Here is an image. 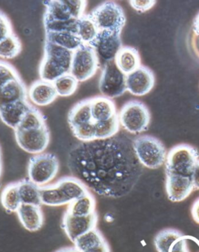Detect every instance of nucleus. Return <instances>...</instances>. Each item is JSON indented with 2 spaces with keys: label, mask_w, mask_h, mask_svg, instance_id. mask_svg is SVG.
<instances>
[{
  "label": "nucleus",
  "mask_w": 199,
  "mask_h": 252,
  "mask_svg": "<svg viewBox=\"0 0 199 252\" xmlns=\"http://www.w3.org/2000/svg\"><path fill=\"white\" fill-rule=\"evenodd\" d=\"M132 142L121 135L75 145L67 164L78 178L97 195L120 198L129 194L138 181L140 165Z\"/></svg>",
  "instance_id": "f257e3e1"
},
{
  "label": "nucleus",
  "mask_w": 199,
  "mask_h": 252,
  "mask_svg": "<svg viewBox=\"0 0 199 252\" xmlns=\"http://www.w3.org/2000/svg\"><path fill=\"white\" fill-rule=\"evenodd\" d=\"M192 184L195 190H199V159L194 167L193 171L191 175Z\"/></svg>",
  "instance_id": "4c0bfd02"
},
{
  "label": "nucleus",
  "mask_w": 199,
  "mask_h": 252,
  "mask_svg": "<svg viewBox=\"0 0 199 252\" xmlns=\"http://www.w3.org/2000/svg\"><path fill=\"white\" fill-rule=\"evenodd\" d=\"M101 64L93 47L83 44L73 52L70 74L79 82H84L92 78L98 70Z\"/></svg>",
  "instance_id": "9d476101"
},
{
  "label": "nucleus",
  "mask_w": 199,
  "mask_h": 252,
  "mask_svg": "<svg viewBox=\"0 0 199 252\" xmlns=\"http://www.w3.org/2000/svg\"><path fill=\"white\" fill-rule=\"evenodd\" d=\"M199 159V150L188 144H179L170 150L165 162L166 174L191 177Z\"/></svg>",
  "instance_id": "423d86ee"
},
{
  "label": "nucleus",
  "mask_w": 199,
  "mask_h": 252,
  "mask_svg": "<svg viewBox=\"0 0 199 252\" xmlns=\"http://www.w3.org/2000/svg\"><path fill=\"white\" fill-rule=\"evenodd\" d=\"M89 192L81 181L75 177H65L52 185L41 187L42 204L48 206L69 205Z\"/></svg>",
  "instance_id": "f03ea898"
},
{
  "label": "nucleus",
  "mask_w": 199,
  "mask_h": 252,
  "mask_svg": "<svg viewBox=\"0 0 199 252\" xmlns=\"http://www.w3.org/2000/svg\"><path fill=\"white\" fill-rule=\"evenodd\" d=\"M194 190L191 177L166 174V191L170 201L173 202L184 201Z\"/></svg>",
  "instance_id": "f3484780"
},
{
  "label": "nucleus",
  "mask_w": 199,
  "mask_h": 252,
  "mask_svg": "<svg viewBox=\"0 0 199 252\" xmlns=\"http://www.w3.org/2000/svg\"><path fill=\"white\" fill-rule=\"evenodd\" d=\"M85 252H111L110 247L108 245L107 241L101 245L93 248V249H89Z\"/></svg>",
  "instance_id": "ea45409f"
},
{
  "label": "nucleus",
  "mask_w": 199,
  "mask_h": 252,
  "mask_svg": "<svg viewBox=\"0 0 199 252\" xmlns=\"http://www.w3.org/2000/svg\"><path fill=\"white\" fill-rule=\"evenodd\" d=\"M18 183L22 204L36 206H41L42 204L40 186L32 182L30 179H24L18 182Z\"/></svg>",
  "instance_id": "bb28decb"
},
{
  "label": "nucleus",
  "mask_w": 199,
  "mask_h": 252,
  "mask_svg": "<svg viewBox=\"0 0 199 252\" xmlns=\"http://www.w3.org/2000/svg\"><path fill=\"white\" fill-rule=\"evenodd\" d=\"M114 62L117 68L126 76L142 65L140 52L136 48L130 46H123L117 52Z\"/></svg>",
  "instance_id": "b1692460"
},
{
  "label": "nucleus",
  "mask_w": 199,
  "mask_h": 252,
  "mask_svg": "<svg viewBox=\"0 0 199 252\" xmlns=\"http://www.w3.org/2000/svg\"><path fill=\"white\" fill-rule=\"evenodd\" d=\"M34 106L28 100H20L0 108V119L6 126L16 129L25 115Z\"/></svg>",
  "instance_id": "aec40b11"
},
{
  "label": "nucleus",
  "mask_w": 199,
  "mask_h": 252,
  "mask_svg": "<svg viewBox=\"0 0 199 252\" xmlns=\"http://www.w3.org/2000/svg\"><path fill=\"white\" fill-rule=\"evenodd\" d=\"M192 30H193L195 34L198 36V37H199V13H198L196 17L194 19Z\"/></svg>",
  "instance_id": "a19ab883"
},
{
  "label": "nucleus",
  "mask_w": 199,
  "mask_h": 252,
  "mask_svg": "<svg viewBox=\"0 0 199 252\" xmlns=\"http://www.w3.org/2000/svg\"><path fill=\"white\" fill-rule=\"evenodd\" d=\"M192 216L194 220L199 224V198H197L192 205Z\"/></svg>",
  "instance_id": "58836bf2"
},
{
  "label": "nucleus",
  "mask_w": 199,
  "mask_h": 252,
  "mask_svg": "<svg viewBox=\"0 0 199 252\" xmlns=\"http://www.w3.org/2000/svg\"><path fill=\"white\" fill-rule=\"evenodd\" d=\"M89 15L99 31L121 33L126 23L122 7L113 1H106L100 4L89 13Z\"/></svg>",
  "instance_id": "0eeeda50"
},
{
  "label": "nucleus",
  "mask_w": 199,
  "mask_h": 252,
  "mask_svg": "<svg viewBox=\"0 0 199 252\" xmlns=\"http://www.w3.org/2000/svg\"><path fill=\"white\" fill-rule=\"evenodd\" d=\"M2 158L0 159V178H1V175H2Z\"/></svg>",
  "instance_id": "37998d69"
},
{
  "label": "nucleus",
  "mask_w": 199,
  "mask_h": 252,
  "mask_svg": "<svg viewBox=\"0 0 199 252\" xmlns=\"http://www.w3.org/2000/svg\"><path fill=\"white\" fill-rule=\"evenodd\" d=\"M56 252H80L75 247H68V248H63L56 251Z\"/></svg>",
  "instance_id": "79ce46f5"
},
{
  "label": "nucleus",
  "mask_w": 199,
  "mask_h": 252,
  "mask_svg": "<svg viewBox=\"0 0 199 252\" xmlns=\"http://www.w3.org/2000/svg\"><path fill=\"white\" fill-rule=\"evenodd\" d=\"M92 118L95 123H101L117 115L115 104L106 96H94L90 98Z\"/></svg>",
  "instance_id": "5701e85b"
},
{
  "label": "nucleus",
  "mask_w": 199,
  "mask_h": 252,
  "mask_svg": "<svg viewBox=\"0 0 199 252\" xmlns=\"http://www.w3.org/2000/svg\"><path fill=\"white\" fill-rule=\"evenodd\" d=\"M101 232L98 229L94 228L89 230L84 235L80 236L74 241L75 248L80 252H85L93 249L105 242Z\"/></svg>",
  "instance_id": "c756f323"
},
{
  "label": "nucleus",
  "mask_w": 199,
  "mask_h": 252,
  "mask_svg": "<svg viewBox=\"0 0 199 252\" xmlns=\"http://www.w3.org/2000/svg\"><path fill=\"white\" fill-rule=\"evenodd\" d=\"M191 237L173 229H166L155 237L154 244L158 252H191L188 241Z\"/></svg>",
  "instance_id": "2eb2a0df"
},
{
  "label": "nucleus",
  "mask_w": 199,
  "mask_h": 252,
  "mask_svg": "<svg viewBox=\"0 0 199 252\" xmlns=\"http://www.w3.org/2000/svg\"><path fill=\"white\" fill-rule=\"evenodd\" d=\"M99 32L100 31L89 14H84L79 19L77 23V35L82 41L83 44L89 45L95 39Z\"/></svg>",
  "instance_id": "c85d7f7f"
},
{
  "label": "nucleus",
  "mask_w": 199,
  "mask_h": 252,
  "mask_svg": "<svg viewBox=\"0 0 199 252\" xmlns=\"http://www.w3.org/2000/svg\"><path fill=\"white\" fill-rule=\"evenodd\" d=\"M28 99V91L21 78L11 80L0 88V108Z\"/></svg>",
  "instance_id": "4be33fe9"
},
{
  "label": "nucleus",
  "mask_w": 199,
  "mask_h": 252,
  "mask_svg": "<svg viewBox=\"0 0 199 252\" xmlns=\"http://www.w3.org/2000/svg\"><path fill=\"white\" fill-rule=\"evenodd\" d=\"M95 50L101 65L114 61L117 52L122 48L121 33L108 31H100L90 44Z\"/></svg>",
  "instance_id": "ddd939ff"
},
{
  "label": "nucleus",
  "mask_w": 199,
  "mask_h": 252,
  "mask_svg": "<svg viewBox=\"0 0 199 252\" xmlns=\"http://www.w3.org/2000/svg\"><path fill=\"white\" fill-rule=\"evenodd\" d=\"M13 33L11 21L6 13L0 9V41Z\"/></svg>",
  "instance_id": "c9c22d12"
},
{
  "label": "nucleus",
  "mask_w": 199,
  "mask_h": 252,
  "mask_svg": "<svg viewBox=\"0 0 199 252\" xmlns=\"http://www.w3.org/2000/svg\"><path fill=\"white\" fill-rule=\"evenodd\" d=\"M68 123L75 137L83 143L96 140V125L92 118L90 98L77 103L68 114Z\"/></svg>",
  "instance_id": "20e7f679"
},
{
  "label": "nucleus",
  "mask_w": 199,
  "mask_h": 252,
  "mask_svg": "<svg viewBox=\"0 0 199 252\" xmlns=\"http://www.w3.org/2000/svg\"><path fill=\"white\" fill-rule=\"evenodd\" d=\"M155 85V76L148 67L141 65L138 69L126 76L127 91L137 96L147 94Z\"/></svg>",
  "instance_id": "dca6fc26"
},
{
  "label": "nucleus",
  "mask_w": 199,
  "mask_h": 252,
  "mask_svg": "<svg viewBox=\"0 0 199 252\" xmlns=\"http://www.w3.org/2000/svg\"><path fill=\"white\" fill-rule=\"evenodd\" d=\"M22 51L21 40L13 33L0 41V58L11 60L19 56Z\"/></svg>",
  "instance_id": "7c9ffc66"
},
{
  "label": "nucleus",
  "mask_w": 199,
  "mask_h": 252,
  "mask_svg": "<svg viewBox=\"0 0 199 252\" xmlns=\"http://www.w3.org/2000/svg\"><path fill=\"white\" fill-rule=\"evenodd\" d=\"M2 158V152H1V148H0V159Z\"/></svg>",
  "instance_id": "c03bdc74"
},
{
  "label": "nucleus",
  "mask_w": 199,
  "mask_h": 252,
  "mask_svg": "<svg viewBox=\"0 0 199 252\" xmlns=\"http://www.w3.org/2000/svg\"><path fill=\"white\" fill-rule=\"evenodd\" d=\"M17 213L21 224L28 231H37L43 226L44 215L41 206L22 204Z\"/></svg>",
  "instance_id": "412c9836"
},
{
  "label": "nucleus",
  "mask_w": 199,
  "mask_h": 252,
  "mask_svg": "<svg viewBox=\"0 0 199 252\" xmlns=\"http://www.w3.org/2000/svg\"><path fill=\"white\" fill-rule=\"evenodd\" d=\"M129 2L130 6L140 13L149 11L156 3L155 0H131Z\"/></svg>",
  "instance_id": "e433bc0d"
},
{
  "label": "nucleus",
  "mask_w": 199,
  "mask_h": 252,
  "mask_svg": "<svg viewBox=\"0 0 199 252\" xmlns=\"http://www.w3.org/2000/svg\"><path fill=\"white\" fill-rule=\"evenodd\" d=\"M120 125L127 132L139 134L149 128L151 115L149 110L138 100H129L122 106L118 114Z\"/></svg>",
  "instance_id": "6e6552de"
},
{
  "label": "nucleus",
  "mask_w": 199,
  "mask_h": 252,
  "mask_svg": "<svg viewBox=\"0 0 199 252\" xmlns=\"http://www.w3.org/2000/svg\"><path fill=\"white\" fill-rule=\"evenodd\" d=\"M120 126L118 114L109 120L97 123L96 125V140L110 139L115 136L119 132Z\"/></svg>",
  "instance_id": "2f4dec72"
},
{
  "label": "nucleus",
  "mask_w": 199,
  "mask_h": 252,
  "mask_svg": "<svg viewBox=\"0 0 199 252\" xmlns=\"http://www.w3.org/2000/svg\"><path fill=\"white\" fill-rule=\"evenodd\" d=\"M45 6L44 24L48 23L67 22L78 20L73 17L66 0H48L44 1Z\"/></svg>",
  "instance_id": "6ab92c4d"
},
{
  "label": "nucleus",
  "mask_w": 199,
  "mask_h": 252,
  "mask_svg": "<svg viewBox=\"0 0 199 252\" xmlns=\"http://www.w3.org/2000/svg\"><path fill=\"white\" fill-rule=\"evenodd\" d=\"M58 96H70L77 91L79 81L70 73L64 75L53 82Z\"/></svg>",
  "instance_id": "72a5a7b5"
},
{
  "label": "nucleus",
  "mask_w": 199,
  "mask_h": 252,
  "mask_svg": "<svg viewBox=\"0 0 199 252\" xmlns=\"http://www.w3.org/2000/svg\"><path fill=\"white\" fill-rule=\"evenodd\" d=\"M1 203L8 213H17L22 205L18 182L9 184L2 189L1 193Z\"/></svg>",
  "instance_id": "a878e982"
},
{
  "label": "nucleus",
  "mask_w": 199,
  "mask_h": 252,
  "mask_svg": "<svg viewBox=\"0 0 199 252\" xmlns=\"http://www.w3.org/2000/svg\"><path fill=\"white\" fill-rule=\"evenodd\" d=\"M59 170V161L53 154H39L32 156L28 163V179L42 187L52 182Z\"/></svg>",
  "instance_id": "1a4fd4ad"
},
{
  "label": "nucleus",
  "mask_w": 199,
  "mask_h": 252,
  "mask_svg": "<svg viewBox=\"0 0 199 252\" xmlns=\"http://www.w3.org/2000/svg\"><path fill=\"white\" fill-rule=\"evenodd\" d=\"M45 41L71 52L77 51L83 45L77 33L70 32H45Z\"/></svg>",
  "instance_id": "393cba45"
},
{
  "label": "nucleus",
  "mask_w": 199,
  "mask_h": 252,
  "mask_svg": "<svg viewBox=\"0 0 199 252\" xmlns=\"http://www.w3.org/2000/svg\"><path fill=\"white\" fill-rule=\"evenodd\" d=\"M132 147L142 165L149 169H157L164 165L167 150L160 139L152 135H139L132 140Z\"/></svg>",
  "instance_id": "39448f33"
},
{
  "label": "nucleus",
  "mask_w": 199,
  "mask_h": 252,
  "mask_svg": "<svg viewBox=\"0 0 199 252\" xmlns=\"http://www.w3.org/2000/svg\"><path fill=\"white\" fill-rule=\"evenodd\" d=\"M99 90L103 96L110 99L121 96L127 91L126 75L117 68L115 62H109L103 65Z\"/></svg>",
  "instance_id": "9b49d317"
},
{
  "label": "nucleus",
  "mask_w": 199,
  "mask_h": 252,
  "mask_svg": "<svg viewBox=\"0 0 199 252\" xmlns=\"http://www.w3.org/2000/svg\"><path fill=\"white\" fill-rule=\"evenodd\" d=\"M21 77L10 64L6 62L0 61V88L9 81Z\"/></svg>",
  "instance_id": "f704fd0d"
},
{
  "label": "nucleus",
  "mask_w": 199,
  "mask_h": 252,
  "mask_svg": "<svg viewBox=\"0 0 199 252\" xmlns=\"http://www.w3.org/2000/svg\"><path fill=\"white\" fill-rule=\"evenodd\" d=\"M14 134L19 147L34 155L42 154L50 142V132L47 125L36 129H15Z\"/></svg>",
  "instance_id": "f8f14e48"
},
{
  "label": "nucleus",
  "mask_w": 199,
  "mask_h": 252,
  "mask_svg": "<svg viewBox=\"0 0 199 252\" xmlns=\"http://www.w3.org/2000/svg\"><path fill=\"white\" fill-rule=\"evenodd\" d=\"M52 82L39 80L34 82L28 91V97L36 105L47 106L54 102L58 96Z\"/></svg>",
  "instance_id": "a211bd4d"
},
{
  "label": "nucleus",
  "mask_w": 199,
  "mask_h": 252,
  "mask_svg": "<svg viewBox=\"0 0 199 252\" xmlns=\"http://www.w3.org/2000/svg\"><path fill=\"white\" fill-rule=\"evenodd\" d=\"M97 220L98 217L96 212L86 217H77L65 212L61 222V227L69 240L74 243V241L80 236L84 235L89 230L97 228Z\"/></svg>",
  "instance_id": "4468645a"
},
{
  "label": "nucleus",
  "mask_w": 199,
  "mask_h": 252,
  "mask_svg": "<svg viewBox=\"0 0 199 252\" xmlns=\"http://www.w3.org/2000/svg\"><path fill=\"white\" fill-rule=\"evenodd\" d=\"M46 124V119L39 110L33 107L21 121L16 129L29 130L41 128ZM15 130V129H14Z\"/></svg>",
  "instance_id": "473e14b6"
},
{
  "label": "nucleus",
  "mask_w": 199,
  "mask_h": 252,
  "mask_svg": "<svg viewBox=\"0 0 199 252\" xmlns=\"http://www.w3.org/2000/svg\"><path fill=\"white\" fill-rule=\"evenodd\" d=\"M67 213L77 217H86L96 212V200L94 197L88 192L84 196L72 202L68 206Z\"/></svg>",
  "instance_id": "cd10ccee"
},
{
  "label": "nucleus",
  "mask_w": 199,
  "mask_h": 252,
  "mask_svg": "<svg viewBox=\"0 0 199 252\" xmlns=\"http://www.w3.org/2000/svg\"><path fill=\"white\" fill-rule=\"evenodd\" d=\"M73 52L45 41L44 56L39 67L41 80L53 82L70 73Z\"/></svg>",
  "instance_id": "7ed1b4c3"
}]
</instances>
